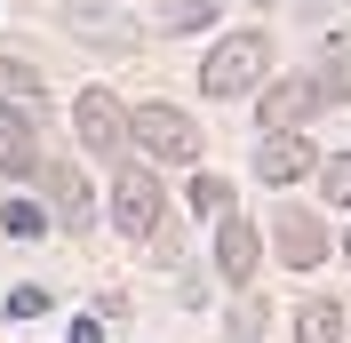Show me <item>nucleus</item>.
<instances>
[{
  "label": "nucleus",
  "instance_id": "13",
  "mask_svg": "<svg viewBox=\"0 0 351 343\" xmlns=\"http://www.w3.org/2000/svg\"><path fill=\"white\" fill-rule=\"evenodd\" d=\"M223 0H160V32H199V24H216Z\"/></svg>",
  "mask_w": 351,
  "mask_h": 343
},
{
  "label": "nucleus",
  "instance_id": "7",
  "mask_svg": "<svg viewBox=\"0 0 351 343\" xmlns=\"http://www.w3.org/2000/svg\"><path fill=\"white\" fill-rule=\"evenodd\" d=\"M256 263H263V239H256V224L247 215H216V272L223 279H256Z\"/></svg>",
  "mask_w": 351,
  "mask_h": 343
},
{
  "label": "nucleus",
  "instance_id": "18",
  "mask_svg": "<svg viewBox=\"0 0 351 343\" xmlns=\"http://www.w3.org/2000/svg\"><path fill=\"white\" fill-rule=\"evenodd\" d=\"M72 343H104V327H96V320H80V327H72Z\"/></svg>",
  "mask_w": 351,
  "mask_h": 343
},
{
  "label": "nucleus",
  "instance_id": "12",
  "mask_svg": "<svg viewBox=\"0 0 351 343\" xmlns=\"http://www.w3.org/2000/svg\"><path fill=\"white\" fill-rule=\"evenodd\" d=\"M0 104H40V72L24 56H0Z\"/></svg>",
  "mask_w": 351,
  "mask_h": 343
},
{
  "label": "nucleus",
  "instance_id": "4",
  "mask_svg": "<svg viewBox=\"0 0 351 343\" xmlns=\"http://www.w3.org/2000/svg\"><path fill=\"white\" fill-rule=\"evenodd\" d=\"M72 128H80L88 152H128V112H120V96L112 88H80V104H72Z\"/></svg>",
  "mask_w": 351,
  "mask_h": 343
},
{
  "label": "nucleus",
  "instance_id": "19",
  "mask_svg": "<svg viewBox=\"0 0 351 343\" xmlns=\"http://www.w3.org/2000/svg\"><path fill=\"white\" fill-rule=\"evenodd\" d=\"M256 8H271V0H256Z\"/></svg>",
  "mask_w": 351,
  "mask_h": 343
},
{
  "label": "nucleus",
  "instance_id": "8",
  "mask_svg": "<svg viewBox=\"0 0 351 343\" xmlns=\"http://www.w3.org/2000/svg\"><path fill=\"white\" fill-rule=\"evenodd\" d=\"M271 248H280V263L311 272V263L328 256V232H319V215H304V208H280V224H271Z\"/></svg>",
  "mask_w": 351,
  "mask_h": 343
},
{
  "label": "nucleus",
  "instance_id": "11",
  "mask_svg": "<svg viewBox=\"0 0 351 343\" xmlns=\"http://www.w3.org/2000/svg\"><path fill=\"white\" fill-rule=\"evenodd\" d=\"M343 335H351V320L335 311L328 296H311L304 311H295V343H343Z\"/></svg>",
  "mask_w": 351,
  "mask_h": 343
},
{
  "label": "nucleus",
  "instance_id": "3",
  "mask_svg": "<svg viewBox=\"0 0 351 343\" xmlns=\"http://www.w3.org/2000/svg\"><path fill=\"white\" fill-rule=\"evenodd\" d=\"M128 144L152 152L160 168H192V160H199V128H192L176 104H136V112H128Z\"/></svg>",
  "mask_w": 351,
  "mask_h": 343
},
{
  "label": "nucleus",
  "instance_id": "9",
  "mask_svg": "<svg viewBox=\"0 0 351 343\" xmlns=\"http://www.w3.org/2000/svg\"><path fill=\"white\" fill-rule=\"evenodd\" d=\"M319 160H311V136L304 128H287V136H263V152H256V176L263 184H295V176H311Z\"/></svg>",
  "mask_w": 351,
  "mask_h": 343
},
{
  "label": "nucleus",
  "instance_id": "14",
  "mask_svg": "<svg viewBox=\"0 0 351 343\" xmlns=\"http://www.w3.org/2000/svg\"><path fill=\"white\" fill-rule=\"evenodd\" d=\"M192 215H232V184H223V176H192Z\"/></svg>",
  "mask_w": 351,
  "mask_h": 343
},
{
  "label": "nucleus",
  "instance_id": "6",
  "mask_svg": "<svg viewBox=\"0 0 351 343\" xmlns=\"http://www.w3.org/2000/svg\"><path fill=\"white\" fill-rule=\"evenodd\" d=\"M40 120L32 104H0V176H40Z\"/></svg>",
  "mask_w": 351,
  "mask_h": 343
},
{
  "label": "nucleus",
  "instance_id": "20",
  "mask_svg": "<svg viewBox=\"0 0 351 343\" xmlns=\"http://www.w3.org/2000/svg\"><path fill=\"white\" fill-rule=\"evenodd\" d=\"M343 256H351V239H343Z\"/></svg>",
  "mask_w": 351,
  "mask_h": 343
},
{
  "label": "nucleus",
  "instance_id": "17",
  "mask_svg": "<svg viewBox=\"0 0 351 343\" xmlns=\"http://www.w3.org/2000/svg\"><path fill=\"white\" fill-rule=\"evenodd\" d=\"M8 311H16V320H40L48 296H40V287H16V296H8Z\"/></svg>",
  "mask_w": 351,
  "mask_h": 343
},
{
  "label": "nucleus",
  "instance_id": "1",
  "mask_svg": "<svg viewBox=\"0 0 351 343\" xmlns=\"http://www.w3.org/2000/svg\"><path fill=\"white\" fill-rule=\"evenodd\" d=\"M263 64H271V40L263 32H223L208 48V64H199V88L208 96H247V88H263Z\"/></svg>",
  "mask_w": 351,
  "mask_h": 343
},
{
  "label": "nucleus",
  "instance_id": "16",
  "mask_svg": "<svg viewBox=\"0 0 351 343\" xmlns=\"http://www.w3.org/2000/svg\"><path fill=\"white\" fill-rule=\"evenodd\" d=\"M319 192H328V208H351V152H335L319 168Z\"/></svg>",
  "mask_w": 351,
  "mask_h": 343
},
{
  "label": "nucleus",
  "instance_id": "2",
  "mask_svg": "<svg viewBox=\"0 0 351 343\" xmlns=\"http://www.w3.org/2000/svg\"><path fill=\"white\" fill-rule=\"evenodd\" d=\"M335 96H343V72H295V80H271L263 88V136H287V128H304L311 112L319 104H335Z\"/></svg>",
  "mask_w": 351,
  "mask_h": 343
},
{
  "label": "nucleus",
  "instance_id": "10",
  "mask_svg": "<svg viewBox=\"0 0 351 343\" xmlns=\"http://www.w3.org/2000/svg\"><path fill=\"white\" fill-rule=\"evenodd\" d=\"M40 176H48V200H56V215L80 232V224H88V184H80V168H64V160H40Z\"/></svg>",
  "mask_w": 351,
  "mask_h": 343
},
{
  "label": "nucleus",
  "instance_id": "5",
  "mask_svg": "<svg viewBox=\"0 0 351 343\" xmlns=\"http://www.w3.org/2000/svg\"><path fill=\"white\" fill-rule=\"evenodd\" d=\"M160 208H168V200H160L152 176H144V168H120V184H112V224H120L128 239H160Z\"/></svg>",
  "mask_w": 351,
  "mask_h": 343
},
{
  "label": "nucleus",
  "instance_id": "15",
  "mask_svg": "<svg viewBox=\"0 0 351 343\" xmlns=\"http://www.w3.org/2000/svg\"><path fill=\"white\" fill-rule=\"evenodd\" d=\"M0 224H8V239H40V232H48V215L32 208V200H8V208H0Z\"/></svg>",
  "mask_w": 351,
  "mask_h": 343
}]
</instances>
